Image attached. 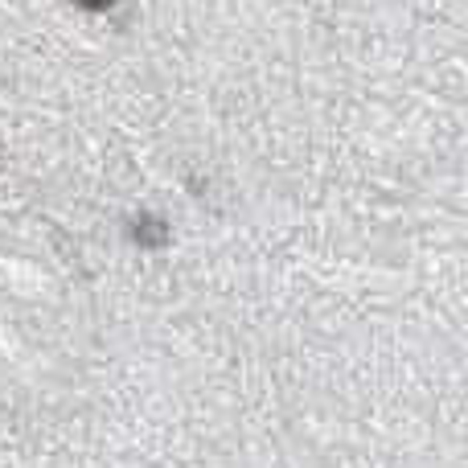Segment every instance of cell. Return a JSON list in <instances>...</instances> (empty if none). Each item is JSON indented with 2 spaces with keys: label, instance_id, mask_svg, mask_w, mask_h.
<instances>
[{
  "label": "cell",
  "instance_id": "1",
  "mask_svg": "<svg viewBox=\"0 0 468 468\" xmlns=\"http://www.w3.org/2000/svg\"><path fill=\"white\" fill-rule=\"evenodd\" d=\"M79 5H82V8H107L112 0H79Z\"/></svg>",
  "mask_w": 468,
  "mask_h": 468
}]
</instances>
